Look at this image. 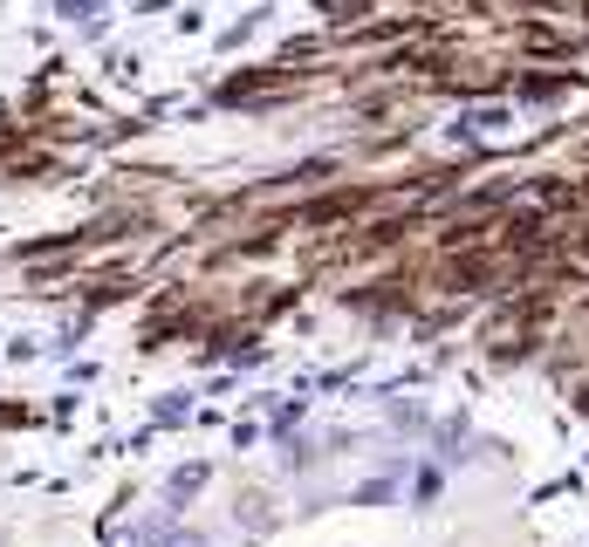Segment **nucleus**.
<instances>
[{
	"label": "nucleus",
	"instance_id": "obj_1",
	"mask_svg": "<svg viewBox=\"0 0 589 547\" xmlns=\"http://www.w3.org/2000/svg\"><path fill=\"white\" fill-rule=\"evenodd\" d=\"M500 123H507V110H500V103H486L480 117H467V138H494Z\"/></svg>",
	"mask_w": 589,
	"mask_h": 547
}]
</instances>
